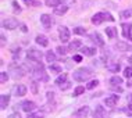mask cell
Returning <instances> with one entry per match:
<instances>
[{
  "label": "cell",
  "instance_id": "6da1fadb",
  "mask_svg": "<svg viewBox=\"0 0 132 118\" xmlns=\"http://www.w3.org/2000/svg\"><path fill=\"white\" fill-rule=\"evenodd\" d=\"M90 77H92V70L88 68V67H81V68L74 71V79L78 82H85Z\"/></svg>",
  "mask_w": 132,
  "mask_h": 118
},
{
  "label": "cell",
  "instance_id": "7a4b0ae2",
  "mask_svg": "<svg viewBox=\"0 0 132 118\" xmlns=\"http://www.w3.org/2000/svg\"><path fill=\"white\" fill-rule=\"evenodd\" d=\"M114 21L113 18V15L110 13H97V14H95L93 17H92V24L93 25H99V24H102L103 21Z\"/></svg>",
  "mask_w": 132,
  "mask_h": 118
},
{
  "label": "cell",
  "instance_id": "3957f363",
  "mask_svg": "<svg viewBox=\"0 0 132 118\" xmlns=\"http://www.w3.org/2000/svg\"><path fill=\"white\" fill-rule=\"evenodd\" d=\"M34 74L36 75L39 79L43 81V82H46V81L49 79V77H47V75H46V72H45V67L42 65L40 63H36V67L34 68Z\"/></svg>",
  "mask_w": 132,
  "mask_h": 118
},
{
  "label": "cell",
  "instance_id": "277c9868",
  "mask_svg": "<svg viewBox=\"0 0 132 118\" xmlns=\"http://www.w3.org/2000/svg\"><path fill=\"white\" fill-rule=\"evenodd\" d=\"M27 57L31 61H38L39 63L42 60V57H43V54H42V52H39L36 49H29L27 52Z\"/></svg>",
  "mask_w": 132,
  "mask_h": 118
},
{
  "label": "cell",
  "instance_id": "5b68a950",
  "mask_svg": "<svg viewBox=\"0 0 132 118\" xmlns=\"http://www.w3.org/2000/svg\"><path fill=\"white\" fill-rule=\"evenodd\" d=\"M18 25L20 24L17 21V18H13V17L4 18V21H3V28H6V29H15Z\"/></svg>",
  "mask_w": 132,
  "mask_h": 118
},
{
  "label": "cell",
  "instance_id": "8992f818",
  "mask_svg": "<svg viewBox=\"0 0 132 118\" xmlns=\"http://www.w3.org/2000/svg\"><path fill=\"white\" fill-rule=\"evenodd\" d=\"M121 28H122L124 38L129 39V40L132 42V24L131 22H124L122 25H121Z\"/></svg>",
  "mask_w": 132,
  "mask_h": 118
},
{
  "label": "cell",
  "instance_id": "52a82bcc",
  "mask_svg": "<svg viewBox=\"0 0 132 118\" xmlns=\"http://www.w3.org/2000/svg\"><path fill=\"white\" fill-rule=\"evenodd\" d=\"M59 35H60V40H61L63 43L68 42V40H70V36H71L70 29H68L67 27H60V32H59Z\"/></svg>",
  "mask_w": 132,
  "mask_h": 118
},
{
  "label": "cell",
  "instance_id": "ba28073f",
  "mask_svg": "<svg viewBox=\"0 0 132 118\" xmlns=\"http://www.w3.org/2000/svg\"><path fill=\"white\" fill-rule=\"evenodd\" d=\"M120 100V96L118 95H113V96H107L106 100H104V104L107 107H116V104L118 103Z\"/></svg>",
  "mask_w": 132,
  "mask_h": 118
},
{
  "label": "cell",
  "instance_id": "9c48e42d",
  "mask_svg": "<svg viewBox=\"0 0 132 118\" xmlns=\"http://www.w3.org/2000/svg\"><path fill=\"white\" fill-rule=\"evenodd\" d=\"M40 22L43 24L45 29H49V28L52 27V24H53V20H52V17L49 15V14H42L40 15Z\"/></svg>",
  "mask_w": 132,
  "mask_h": 118
},
{
  "label": "cell",
  "instance_id": "30bf717a",
  "mask_svg": "<svg viewBox=\"0 0 132 118\" xmlns=\"http://www.w3.org/2000/svg\"><path fill=\"white\" fill-rule=\"evenodd\" d=\"M27 86L22 83H18L15 88H14V93H15V96H18V97H22V96L27 95Z\"/></svg>",
  "mask_w": 132,
  "mask_h": 118
},
{
  "label": "cell",
  "instance_id": "8fae6325",
  "mask_svg": "<svg viewBox=\"0 0 132 118\" xmlns=\"http://www.w3.org/2000/svg\"><path fill=\"white\" fill-rule=\"evenodd\" d=\"M90 39H92L93 43H96V46H104V40H103V38L100 36L99 32H93V33H90Z\"/></svg>",
  "mask_w": 132,
  "mask_h": 118
},
{
  "label": "cell",
  "instance_id": "7c38bea8",
  "mask_svg": "<svg viewBox=\"0 0 132 118\" xmlns=\"http://www.w3.org/2000/svg\"><path fill=\"white\" fill-rule=\"evenodd\" d=\"M21 107H22V110H24L25 113H31V111H34V110L36 108V104H35L34 102L27 100V102H24L22 104H21Z\"/></svg>",
  "mask_w": 132,
  "mask_h": 118
},
{
  "label": "cell",
  "instance_id": "4fadbf2b",
  "mask_svg": "<svg viewBox=\"0 0 132 118\" xmlns=\"http://www.w3.org/2000/svg\"><path fill=\"white\" fill-rule=\"evenodd\" d=\"M89 114V107H81V108H78L75 113H74V117H77V118H85Z\"/></svg>",
  "mask_w": 132,
  "mask_h": 118
},
{
  "label": "cell",
  "instance_id": "5bb4252c",
  "mask_svg": "<svg viewBox=\"0 0 132 118\" xmlns=\"http://www.w3.org/2000/svg\"><path fill=\"white\" fill-rule=\"evenodd\" d=\"M116 49L118 50V52H129L132 49L129 43H127V42H118V43H116Z\"/></svg>",
  "mask_w": 132,
  "mask_h": 118
},
{
  "label": "cell",
  "instance_id": "9a60e30c",
  "mask_svg": "<svg viewBox=\"0 0 132 118\" xmlns=\"http://www.w3.org/2000/svg\"><path fill=\"white\" fill-rule=\"evenodd\" d=\"M10 103V96L9 95H2L0 96V108L2 110H6L7 106Z\"/></svg>",
  "mask_w": 132,
  "mask_h": 118
},
{
  "label": "cell",
  "instance_id": "2e32d148",
  "mask_svg": "<svg viewBox=\"0 0 132 118\" xmlns=\"http://www.w3.org/2000/svg\"><path fill=\"white\" fill-rule=\"evenodd\" d=\"M35 40H36V43L40 45L42 47H47L49 46V40H47V38H46L45 35H38Z\"/></svg>",
  "mask_w": 132,
  "mask_h": 118
},
{
  "label": "cell",
  "instance_id": "e0dca14e",
  "mask_svg": "<svg viewBox=\"0 0 132 118\" xmlns=\"http://www.w3.org/2000/svg\"><path fill=\"white\" fill-rule=\"evenodd\" d=\"M67 11H68V6L67 4H60L54 9V14L56 15H64Z\"/></svg>",
  "mask_w": 132,
  "mask_h": 118
},
{
  "label": "cell",
  "instance_id": "ac0fdd59",
  "mask_svg": "<svg viewBox=\"0 0 132 118\" xmlns=\"http://www.w3.org/2000/svg\"><path fill=\"white\" fill-rule=\"evenodd\" d=\"M81 46H82L81 40H72V42H70V45H68V50L70 52H75V50L81 49Z\"/></svg>",
  "mask_w": 132,
  "mask_h": 118
},
{
  "label": "cell",
  "instance_id": "d6986e66",
  "mask_svg": "<svg viewBox=\"0 0 132 118\" xmlns=\"http://www.w3.org/2000/svg\"><path fill=\"white\" fill-rule=\"evenodd\" d=\"M81 53L85 56H95L96 54V49L95 47H81Z\"/></svg>",
  "mask_w": 132,
  "mask_h": 118
},
{
  "label": "cell",
  "instance_id": "ffe728a7",
  "mask_svg": "<svg viewBox=\"0 0 132 118\" xmlns=\"http://www.w3.org/2000/svg\"><path fill=\"white\" fill-rule=\"evenodd\" d=\"M95 118H106V111L102 106L96 107V111H95Z\"/></svg>",
  "mask_w": 132,
  "mask_h": 118
},
{
  "label": "cell",
  "instance_id": "44dd1931",
  "mask_svg": "<svg viewBox=\"0 0 132 118\" xmlns=\"http://www.w3.org/2000/svg\"><path fill=\"white\" fill-rule=\"evenodd\" d=\"M106 67L110 72H118L120 71V64L118 63H110V64H107Z\"/></svg>",
  "mask_w": 132,
  "mask_h": 118
},
{
  "label": "cell",
  "instance_id": "7402d4cb",
  "mask_svg": "<svg viewBox=\"0 0 132 118\" xmlns=\"http://www.w3.org/2000/svg\"><path fill=\"white\" fill-rule=\"evenodd\" d=\"M110 85H113V86H117V85H121L122 83V78L121 77H117V75H114V77L110 78Z\"/></svg>",
  "mask_w": 132,
  "mask_h": 118
},
{
  "label": "cell",
  "instance_id": "603a6c76",
  "mask_svg": "<svg viewBox=\"0 0 132 118\" xmlns=\"http://www.w3.org/2000/svg\"><path fill=\"white\" fill-rule=\"evenodd\" d=\"M46 114H47V111H45V110H39V111L31 114V115L28 117V118H45Z\"/></svg>",
  "mask_w": 132,
  "mask_h": 118
},
{
  "label": "cell",
  "instance_id": "cb8c5ba5",
  "mask_svg": "<svg viewBox=\"0 0 132 118\" xmlns=\"http://www.w3.org/2000/svg\"><path fill=\"white\" fill-rule=\"evenodd\" d=\"M106 33L110 39H113V38H116V35H117V29L114 27H109V28H106Z\"/></svg>",
  "mask_w": 132,
  "mask_h": 118
},
{
  "label": "cell",
  "instance_id": "d4e9b609",
  "mask_svg": "<svg viewBox=\"0 0 132 118\" xmlns=\"http://www.w3.org/2000/svg\"><path fill=\"white\" fill-rule=\"evenodd\" d=\"M67 78H68V77H67V74H60V77L56 79V85L61 86L63 83H65V82H67Z\"/></svg>",
  "mask_w": 132,
  "mask_h": 118
},
{
  "label": "cell",
  "instance_id": "484cf974",
  "mask_svg": "<svg viewBox=\"0 0 132 118\" xmlns=\"http://www.w3.org/2000/svg\"><path fill=\"white\" fill-rule=\"evenodd\" d=\"M120 15L122 17V18H131L132 17V7H129V9H127V10H122V11L120 13Z\"/></svg>",
  "mask_w": 132,
  "mask_h": 118
},
{
  "label": "cell",
  "instance_id": "4316f807",
  "mask_svg": "<svg viewBox=\"0 0 132 118\" xmlns=\"http://www.w3.org/2000/svg\"><path fill=\"white\" fill-rule=\"evenodd\" d=\"M46 60H47V63L54 64L56 63V54L53 52H47V53H46Z\"/></svg>",
  "mask_w": 132,
  "mask_h": 118
},
{
  "label": "cell",
  "instance_id": "83f0119b",
  "mask_svg": "<svg viewBox=\"0 0 132 118\" xmlns=\"http://www.w3.org/2000/svg\"><path fill=\"white\" fill-rule=\"evenodd\" d=\"M50 71L52 74H61V67L57 64H50Z\"/></svg>",
  "mask_w": 132,
  "mask_h": 118
},
{
  "label": "cell",
  "instance_id": "f1b7e54d",
  "mask_svg": "<svg viewBox=\"0 0 132 118\" xmlns=\"http://www.w3.org/2000/svg\"><path fill=\"white\" fill-rule=\"evenodd\" d=\"M60 3H61V0H46V6L54 7V9L57 6H60Z\"/></svg>",
  "mask_w": 132,
  "mask_h": 118
},
{
  "label": "cell",
  "instance_id": "f546056e",
  "mask_svg": "<svg viewBox=\"0 0 132 118\" xmlns=\"http://www.w3.org/2000/svg\"><path fill=\"white\" fill-rule=\"evenodd\" d=\"M74 33H77V35H85V33H86V29H85L84 27H77V28H74Z\"/></svg>",
  "mask_w": 132,
  "mask_h": 118
},
{
  "label": "cell",
  "instance_id": "4dcf8cb0",
  "mask_svg": "<svg viewBox=\"0 0 132 118\" xmlns=\"http://www.w3.org/2000/svg\"><path fill=\"white\" fill-rule=\"evenodd\" d=\"M124 77L128 78V79L132 78V67H127V68L124 70Z\"/></svg>",
  "mask_w": 132,
  "mask_h": 118
},
{
  "label": "cell",
  "instance_id": "1f68e13d",
  "mask_svg": "<svg viewBox=\"0 0 132 118\" xmlns=\"http://www.w3.org/2000/svg\"><path fill=\"white\" fill-rule=\"evenodd\" d=\"M31 90H32V93H34V95L38 93V82L36 81H32L31 82Z\"/></svg>",
  "mask_w": 132,
  "mask_h": 118
},
{
  "label": "cell",
  "instance_id": "d6a6232c",
  "mask_svg": "<svg viewBox=\"0 0 132 118\" xmlns=\"http://www.w3.org/2000/svg\"><path fill=\"white\" fill-rule=\"evenodd\" d=\"M24 2H25V4H28V6H34V7L40 6V2H35V0H24Z\"/></svg>",
  "mask_w": 132,
  "mask_h": 118
},
{
  "label": "cell",
  "instance_id": "836d02e7",
  "mask_svg": "<svg viewBox=\"0 0 132 118\" xmlns=\"http://www.w3.org/2000/svg\"><path fill=\"white\" fill-rule=\"evenodd\" d=\"M99 85V81L97 79H95V81H90L89 83L86 85V89H93V88H96Z\"/></svg>",
  "mask_w": 132,
  "mask_h": 118
},
{
  "label": "cell",
  "instance_id": "e575fe53",
  "mask_svg": "<svg viewBox=\"0 0 132 118\" xmlns=\"http://www.w3.org/2000/svg\"><path fill=\"white\" fill-rule=\"evenodd\" d=\"M7 79H9V75H7V72H4V71H3V72H0V82H2V83H6Z\"/></svg>",
  "mask_w": 132,
  "mask_h": 118
},
{
  "label": "cell",
  "instance_id": "d590c367",
  "mask_svg": "<svg viewBox=\"0 0 132 118\" xmlns=\"http://www.w3.org/2000/svg\"><path fill=\"white\" fill-rule=\"evenodd\" d=\"M84 92H85V88L84 86H78L75 90H74V96H81Z\"/></svg>",
  "mask_w": 132,
  "mask_h": 118
},
{
  "label": "cell",
  "instance_id": "8d00e7d4",
  "mask_svg": "<svg viewBox=\"0 0 132 118\" xmlns=\"http://www.w3.org/2000/svg\"><path fill=\"white\" fill-rule=\"evenodd\" d=\"M57 52H59V54H61V56H65V53H67V49H65V47H63V46H59V47H57Z\"/></svg>",
  "mask_w": 132,
  "mask_h": 118
},
{
  "label": "cell",
  "instance_id": "74e56055",
  "mask_svg": "<svg viewBox=\"0 0 132 118\" xmlns=\"http://www.w3.org/2000/svg\"><path fill=\"white\" fill-rule=\"evenodd\" d=\"M13 7H14V11L15 13H21V9H20V6L17 2H13Z\"/></svg>",
  "mask_w": 132,
  "mask_h": 118
},
{
  "label": "cell",
  "instance_id": "f35d334b",
  "mask_svg": "<svg viewBox=\"0 0 132 118\" xmlns=\"http://www.w3.org/2000/svg\"><path fill=\"white\" fill-rule=\"evenodd\" d=\"M68 88H70V82H68V81H67L65 83H63L61 86H60V89H61V90H65V89H68Z\"/></svg>",
  "mask_w": 132,
  "mask_h": 118
},
{
  "label": "cell",
  "instance_id": "ab89813d",
  "mask_svg": "<svg viewBox=\"0 0 132 118\" xmlns=\"http://www.w3.org/2000/svg\"><path fill=\"white\" fill-rule=\"evenodd\" d=\"M122 111H124V113H127L129 117H132V108H131V107H129V108H122Z\"/></svg>",
  "mask_w": 132,
  "mask_h": 118
},
{
  "label": "cell",
  "instance_id": "60d3db41",
  "mask_svg": "<svg viewBox=\"0 0 132 118\" xmlns=\"http://www.w3.org/2000/svg\"><path fill=\"white\" fill-rule=\"evenodd\" d=\"M9 118H21V115H20V113H13L9 115Z\"/></svg>",
  "mask_w": 132,
  "mask_h": 118
},
{
  "label": "cell",
  "instance_id": "b9f144b4",
  "mask_svg": "<svg viewBox=\"0 0 132 118\" xmlns=\"http://www.w3.org/2000/svg\"><path fill=\"white\" fill-rule=\"evenodd\" d=\"M74 61H77V63H81V61H82V56H79V54L74 56Z\"/></svg>",
  "mask_w": 132,
  "mask_h": 118
},
{
  "label": "cell",
  "instance_id": "7bdbcfd3",
  "mask_svg": "<svg viewBox=\"0 0 132 118\" xmlns=\"http://www.w3.org/2000/svg\"><path fill=\"white\" fill-rule=\"evenodd\" d=\"M53 96H54V93L49 92V93H47V99H49V100H53Z\"/></svg>",
  "mask_w": 132,
  "mask_h": 118
},
{
  "label": "cell",
  "instance_id": "ee69618b",
  "mask_svg": "<svg viewBox=\"0 0 132 118\" xmlns=\"http://www.w3.org/2000/svg\"><path fill=\"white\" fill-rule=\"evenodd\" d=\"M21 31H22V32H27V31H28V29H27V27H25V25H24V24L21 25Z\"/></svg>",
  "mask_w": 132,
  "mask_h": 118
},
{
  "label": "cell",
  "instance_id": "f6af8a7d",
  "mask_svg": "<svg viewBox=\"0 0 132 118\" xmlns=\"http://www.w3.org/2000/svg\"><path fill=\"white\" fill-rule=\"evenodd\" d=\"M128 102L132 103V95H129V97H128Z\"/></svg>",
  "mask_w": 132,
  "mask_h": 118
},
{
  "label": "cell",
  "instance_id": "bcb514c9",
  "mask_svg": "<svg viewBox=\"0 0 132 118\" xmlns=\"http://www.w3.org/2000/svg\"><path fill=\"white\" fill-rule=\"evenodd\" d=\"M129 61H131V63H132V56H131V57H129Z\"/></svg>",
  "mask_w": 132,
  "mask_h": 118
}]
</instances>
